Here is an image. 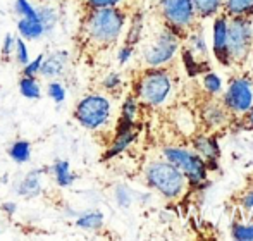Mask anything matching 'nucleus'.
I'll return each instance as SVG.
<instances>
[{
  "label": "nucleus",
  "mask_w": 253,
  "mask_h": 241,
  "mask_svg": "<svg viewBox=\"0 0 253 241\" xmlns=\"http://www.w3.org/2000/svg\"><path fill=\"white\" fill-rule=\"evenodd\" d=\"M253 43V28L247 16H234L231 24L227 26L226 47L229 62L241 64L250 54Z\"/></svg>",
  "instance_id": "f257e3e1"
},
{
  "label": "nucleus",
  "mask_w": 253,
  "mask_h": 241,
  "mask_svg": "<svg viewBox=\"0 0 253 241\" xmlns=\"http://www.w3.org/2000/svg\"><path fill=\"white\" fill-rule=\"evenodd\" d=\"M124 26V16L117 9H95L88 19V35L98 43H112Z\"/></svg>",
  "instance_id": "f03ea898"
},
{
  "label": "nucleus",
  "mask_w": 253,
  "mask_h": 241,
  "mask_svg": "<svg viewBox=\"0 0 253 241\" xmlns=\"http://www.w3.org/2000/svg\"><path fill=\"white\" fill-rule=\"evenodd\" d=\"M148 183L169 198H176L184 190V174L170 162H153L147 169Z\"/></svg>",
  "instance_id": "7ed1b4c3"
},
{
  "label": "nucleus",
  "mask_w": 253,
  "mask_h": 241,
  "mask_svg": "<svg viewBox=\"0 0 253 241\" xmlns=\"http://www.w3.org/2000/svg\"><path fill=\"white\" fill-rule=\"evenodd\" d=\"M110 114V104L107 98L100 95H90L84 97L76 107V119L88 129L102 126Z\"/></svg>",
  "instance_id": "20e7f679"
},
{
  "label": "nucleus",
  "mask_w": 253,
  "mask_h": 241,
  "mask_svg": "<svg viewBox=\"0 0 253 241\" xmlns=\"http://www.w3.org/2000/svg\"><path fill=\"white\" fill-rule=\"evenodd\" d=\"M170 90V80L164 73H148L141 78L138 93L141 100L150 105H159L160 102L166 100Z\"/></svg>",
  "instance_id": "39448f33"
},
{
  "label": "nucleus",
  "mask_w": 253,
  "mask_h": 241,
  "mask_svg": "<svg viewBox=\"0 0 253 241\" xmlns=\"http://www.w3.org/2000/svg\"><path fill=\"white\" fill-rule=\"evenodd\" d=\"M162 12L174 30H186L193 23V2L191 0H162Z\"/></svg>",
  "instance_id": "423d86ee"
},
{
  "label": "nucleus",
  "mask_w": 253,
  "mask_h": 241,
  "mask_svg": "<svg viewBox=\"0 0 253 241\" xmlns=\"http://www.w3.org/2000/svg\"><path fill=\"white\" fill-rule=\"evenodd\" d=\"M166 157L170 164L176 165L191 181H200L205 176V165L200 161V157L190 154V152L181 150V148H167Z\"/></svg>",
  "instance_id": "0eeeda50"
},
{
  "label": "nucleus",
  "mask_w": 253,
  "mask_h": 241,
  "mask_svg": "<svg viewBox=\"0 0 253 241\" xmlns=\"http://www.w3.org/2000/svg\"><path fill=\"white\" fill-rule=\"evenodd\" d=\"M177 48V41L174 33L166 31V33L159 35L155 40L145 48V60L150 66H160V64L167 62L174 55Z\"/></svg>",
  "instance_id": "6e6552de"
},
{
  "label": "nucleus",
  "mask_w": 253,
  "mask_h": 241,
  "mask_svg": "<svg viewBox=\"0 0 253 241\" xmlns=\"http://www.w3.org/2000/svg\"><path fill=\"white\" fill-rule=\"evenodd\" d=\"M252 102L253 95L247 81L236 80L229 84V90L224 97V105H226L227 111L236 112V114H245L252 107Z\"/></svg>",
  "instance_id": "1a4fd4ad"
},
{
  "label": "nucleus",
  "mask_w": 253,
  "mask_h": 241,
  "mask_svg": "<svg viewBox=\"0 0 253 241\" xmlns=\"http://www.w3.org/2000/svg\"><path fill=\"white\" fill-rule=\"evenodd\" d=\"M226 33H227V23L226 17H219L213 24V54L215 57L227 66L229 57H227V47H226Z\"/></svg>",
  "instance_id": "9d476101"
},
{
  "label": "nucleus",
  "mask_w": 253,
  "mask_h": 241,
  "mask_svg": "<svg viewBox=\"0 0 253 241\" xmlns=\"http://www.w3.org/2000/svg\"><path fill=\"white\" fill-rule=\"evenodd\" d=\"M17 28H19V33L24 38H38L45 31L40 17H23L19 21V24H17Z\"/></svg>",
  "instance_id": "9b49d317"
},
{
  "label": "nucleus",
  "mask_w": 253,
  "mask_h": 241,
  "mask_svg": "<svg viewBox=\"0 0 253 241\" xmlns=\"http://www.w3.org/2000/svg\"><path fill=\"white\" fill-rule=\"evenodd\" d=\"M66 52H60V54H55L52 57H48L47 60H43L40 66V73L47 78H55L57 74H60V71L64 69V64H66Z\"/></svg>",
  "instance_id": "f8f14e48"
},
{
  "label": "nucleus",
  "mask_w": 253,
  "mask_h": 241,
  "mask_svg": "<svg viewBox=\"0 0 253 241\" xmlns=\"http://www.w3.org/2000/svg\"><path fill=\"white\" fill-rule=\"evenodd\" d=\"M193 2V9L198 16L207 17L215 14L222 5V0H191Z\"/></svg>",
  "instance_id": "ddd939ff"
},
{
  "label": "nucleus",
  "mask_w": 253,
  "mask_h": 241,
  "mask_svg": "<svg viewBox=\"0 0 253 241\" xmlns=\"http://www.w3.org/2000/svg\"><path fill=\"white\" fill-rule=\"evenodd\" d=\"M203 118L209 124H212V126H219V124H222L224 120L227 119V109L220 107V105H209V107L205 109V112H203Z\"/></svg>",
  "instance_id": "4468645a"
},
{
  "label": "nucleus",
  "mask_w": 253,
  "mask_h": 241,
  "mask_svg": "<svg viewBox=\"0 0 253 241\" xmlns=\"http://www.w3.org/2000/svg\"><path fill=\"white\" fill-rule=\"evenodd\" d=\"M227 14L231 16H248L253 12V0H227Z\"/></svg>",
  "instance_id": "2eb2a0df"
},
{
  "label": "nucleus",
  "mask_w": 253,
  "mask_h": 241,
  "mask_svg": "<svg viewBox=\"0 0 253 241\" xmlns=\"http://www.w3.org/2000/svg\"><path fill=\"white\" fill-rule=\"evenodd\" d=\"M10 157H12V161L19 162V164H23V162L30 161V155H31V147L28 141H16V143L10 147Z\"/></svg>",
  "instance_id": "dca6fc26"
},
{
  "label": "nucleus",
  "mask_w": 253,
  "mask_h": 241,
  "mask_svg": "<svg viewBox=\"0 0 253 241\" xmlns=\"http://www.w3.org/2000/svg\"><path fill=\"white\" fill-rule=\"evenodd\" d=\"M53 174L57 178V183L59 186H69L73 183V174H71V169H69V164L66 161H60L53 165Z\"/></svg>",
  "instance_id": "f3484780"
},
{
  "label": "nucleus",
  "mask_w": 253,
  "mask_h": 241,
  "mask_svg": "<svg viewBox=\"0 0 253 241\" xmlns=\"http://www.w3.org/2000/svg\"><path fill=\"white\" fill-rule=\"evenodd\" d=\"M38 172H31L26 179L21 183L19 193L24 197H35L37 193H40V181H38Z\"/></svg>",
  "instance_id": "a211bd4d"
},
{
  "label": "nucleus",
  "mask_w": 253,
  "mask_h": 241,
  "mask_svg": "<svg viewBox=\"0 0 253 241\" xmlns=\"http://www.w3.org/2000/svg\"><path fill=\"white\" fill-rule=\"evenodd\" d=\"M19 90H21V93L28 98H38L40 97V86H38L37 80H35L33 76L23 78L21 83H19Z\"/></svg>",
  "instance_id": "6ab92c4d"
},
{
  "label": "nucleus",
  "mask_w": 253,
  "mask_h": 241,
  "mask_svg": "<svg viewBox=\"0 0 253 241\" xmlns=\"http://www.w3.org/2000/svg\"><path fill=\"white\" fill-rule=\"evenodd\" d=\"M103 221V215L100 212H93V214H86L81 219H78L76 224L83 229H98Z\"/></svg>",
  "instance_id": "aec40b11"
},
{
  "label": "nucleus",
  "mask_w": 253,
  "mask_h": 241,
  "mask_svg": "<svg viewBox=\"0 0 253 241\" xmlns=\"http://www.w3.org/2000/svg\"><path fill=\"white\" fill-rule=\"evenodd\" d=\"M195 147L198 148V152L203 155L205 159H213L217 155V148H215V143H213L212 140H209V138H198L197 141H195Z\"/></svg>",
  "instance_id": "412c9836"
},
{
  "label": "nucleus",
  "mask_w": 253,
  "mask_h": 241,
  "mask_svg": "<svg viewBox=\"0 0 253 241\" xmlns=\"http://www.w3.org/2000/svg\"><path fill=\"white\" fill-rule=\"evenodd\" d=\"M233 236L236 240H253V224L252 226L236 224L233 228Z\"/></svg>",
  "instance_id": "4be33fe9"
},
{
  "label": "nucleus",
  "mask_w": 253,
  "mask_h": 241,
  "mask_svg": "<svg viewBox=\"0 0 253 241\" xmlns=\"http://www.w3.org/2000/svg\"><path fill=\"white\" fill-rule=\"evenodd\" d=\"M16 12L23 14L24 17H38V12L31 7L28 0H17L16 2Z\"/></svg>",
  "instance_id": "5701e85b"
},
{
  "label": "nucleus",
  "mask_w": 253,
  "mask_h": 241,
  "mask_svg": "<svg viewBox=\"0 0 253 241\" xmlns=\"http://www.w3.org/2000/svg\"><path fill=\"white\" fill-rule=\"evenodd\" d=\"M203 84H205V88L212 95H217L220 91V80L215 74H207V76L203 78Z\"/></svg>",
  "instance_id": "b1692460"
},
{
  "label": "nucleus",
  "mask_w": 253,
  "mask_h": 241,
  "mask_svg": "<svg viewBox=\"0 0 253 241\" xmlns=\"http://www.w3.org/2000/svg\"><path fill=\"white\" fill-rule=\"evenodd\" d=\"M48 95L53 98V102H57V104H60V102H64V98H66V91H64L62 84L60 83H50V86H48Z\"/></svg>",
  "instance_id": "393cba45"
},
{
  "label": "nucleus",
  "mask_w": 253,
  "mask_h": 241,
  "mask_svg": "<svg viewBox=\"0 0 253 241\" xmlns=\"http://www.w3.org/2000/svg\"><path fill=\"white\" fill-rule=\"evenodd\" d=\"M42 62H43V55H38L33 62H30L26 67H24V76H35L37 73H40Z\"/></svg>",
  "instance_id": "a878e982"
},
{
  "label": "nucleus",
  "mask_w": 253,
  "mask_h": 241,
  "mask_svg": "<svg viewBox=\"0 0 253 241\" xmlns=\"http://www.w3.org/2000/svg\"><path fill=\"white\" fill-rule=\"evenodd\" d=\"M16 48H17V60L21 64H28V50H26V45H24L23 40H16Z\"/></svg>",
  "instance_id": "bb28decb"
},
{
  "label": "nucleus",
  "mask_w": 253,
  "mask_h": 241,
  "mask_svg": "<svg viewBox=\"0 0 253 241\" xmlns=\"http://www.w3.org/2000/svg\"><path fill=\"white\" fill-rule=\"evenodd\" d=\"M134 111H136V104H134L133 98H127L126 104H124V119H127L131 122L134 116Z\"/></svg>",
  "instance_id": "cd10ccee"
},
{
  "label": "nucleus",
  "mask_w": 253,
  "mask_h": 241,
  "mask_svg": "<svg viewBox=\"0 0 253 241\" xmlns=\"http://www.w3.org/2000/svg\"><path fill=\"white\" fill-rule=\"evenodd\" d=\"M88 2H90V5L93 9H102V7H114L121 0H88Z\"/></svg>",
  "instance_id": "c85d7f7f"
},
{
  "label": "nucleus",
  "mask_w": 253,
  "mask_h": 241,
  "mask_svg": "<svg viewBox=\"0 0 253 241\" xmlns=\"http://www.w3.org/2000/svg\"><path fill=\"white\" fill-rule=\"evenodd\" d=\"M241 203H243L245 208H248V210L253 212V190H248L247 193L243 195V200H241Z\"/></svg>",
  "instance_id": "c756f323"
},
{
  "label": "nucleus",
  "mask_w": 253,
  "mask_h": 241,
  "mask_svg": "<svg viewBox=\"0 0 253 241\" xmlns=\"http://www.w3.org/2000/svg\"><path fill=\"white\" fill-rule=\"evenodd\" d=\"M16 43L14 41V38L10 37V35H7L5 37V41H3V47H2V52H3V55H9L10 52H12V45Z\"/></svg>",
  "instance_id": "7c9ffc66"
},
{
  "label": "nucleus",
  "mask_w": 253,
  "mask_h": 241,
  "mask_svg": "<svg viewBox=\"0 0 253 241\" xmlns=\"http://www.w3.org/2000/svg\"><path fill=\"white\" fill-rule=\"evenodd\" d=\"M129 55H131V48H129V47L123 48V50L119 52V62H121V64H124L127 59H129Z\"/></svg>",
  "instance_id": "2f4dec72"
},
{
  "label": "nucleus",
  "mask_w": 253,
  "mask_h": 241,
  "mask_svg": "<svg viewBox=\"0 0 253 241\" xmlns=\"http://www.w3.org/2000/svg\"><path fill=\"white\" fill-rule=\"evenodd\" d=\"M119 83V76L117 74H112V76H109V80L105 81V86H114V84H117Z\"/></svg>",
  "instance_id": "473e14b6"
},
{
  "label": "nucleus",
  "mask_w": 253,
  "mask_h": 241,
  "mask_svg": "<svg viewBox=\"0 0 253 241\" xmlns=\"http://www.w3.org/2000/svg\"><path fill=\"white\" fill-rule=\"evenodd\" d=\"M248 116H247V119H245V120H248V129H253V107H250V109H248Z\"/></svg>",
  "instance_id": "72a5a7b5"
},
{
  "label": "nucleus",
  "mask_w": 253,
  "mask_h": 241,
  "mask_svg": "<svg viewBox=\"0 0 253 241\" xmlns=\"http://www.w3.org/2000/svg\"><path fill=\"white\" fill-rule=\"evenodd\" d=\"M2 208H3V210L9 212V214H14V212H16V203H5Z\"/></svg>",
  "instance_id": "f704fd0d"
}]
</instances>
